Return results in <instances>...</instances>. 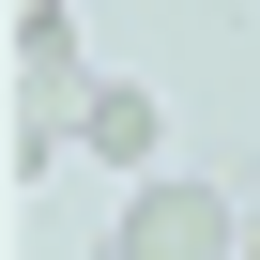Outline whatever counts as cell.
<instances>
[{
    "mask_svg": "<svg viewBox=\"0 0 260 260\" xmlns=\"http://www.w3.org/2000/svg\"><path fill=\"white\" fill-rule=\"evenodd\" d=\"M107 260H245V214H230V199H214L199 169H153L138 199H122Z\"/></svg>",
    "mask_w": 260,
    "mask_h": 260,
    "instance_id": "obj_1",
    "label": "cell"
},
{
    "mask_svg": "<svg viewBox=\"0 0 260 260\" xmlns=\"http://www.w3.org/2000/svg\"><path fill=\"white\" fill-rule=\"evenodd\" d=\"M77 138H92V153H122V169H138V153L169 138V122H153V92H92V107H77Z\"/></svg>",
    "mask_w": 260,
    "mask_h": 260,
    "instance_id": "obj_2",
    "label": "cell"
},
{
    "mask_svg": "<svg viewBox=\"0 0 260 260\" xmlns=\"http://www.w3.org/2000/svg\"><path fill=\"white\" fill-rule=\"evenodd\" d=\"M245 260H260V230H245Z\"/></svg>",
    "mask_w": 260,
    "mask_h": 260,
    "instance_id": "obj_3",
    "label": "cell"
}]
</instances>
